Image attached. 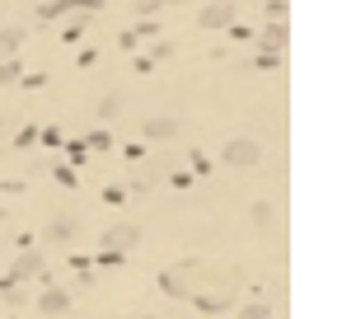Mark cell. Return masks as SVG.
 I'll return each mask as SVG.
<instances>
[{
    "label": "cell",
    "instance_id": "cell-2",
    "mask_svg": "<svg viewBox=\"0 0 356 319\" xmlns=\"http://www.w3.org/2000/svg\"><path fill=\"white\" fill-rule=\"evenodd\" d=\"M263 160V150H258V141H249V137H234V141H225V164H258Z\"/></svg>",
    "mask_w": 356,
    "mask_h": 319
},
{
    "label": "cell",
    "instance_id": "cell-9",
    "mask_svg": "<svg viewBox=\"0 0 356 319\" xmlns=\"http://www.w3.org/2000/svg\"><path fill=\"white\" fill-rule=\"evenodd\" d=\"M286 42V29H267L263 33V47H282Z\"/></svg>",
    "mask_w": 356,
    "mask_h": 319
},
{
    "label": "cell",
    "instance_id": "cell-1",
    "mask_svg": "<svg viewBox=\"0 0 356 319\" xmlns=\"http://www.w3.org/2000/svg\"><path fill=\"white\" fill-rule=\"evenodd\" d=\"M136 244H141V231H136V226H113V231L104 235L108 258H122V254H131Z\"/></svg>",
    "mask_w": 356,
    "mask_h": 319
},
{
    "label": "cell",
    "instance_id": "cell-3",
    "mask_svg": "<svg viewBox=\"0 0 356 319\" xmlns=\"http://www.w3.org/2000/svg\"><path fill=\"white\" fill-rule=\"evenodd\" d=\"M38 310H42V315H66V310H71V291H61V286H47V291L38 296Z\"/></svg>",
    "mask_w": 356,
    "mask_h": 319
},
{
    "label": "cell",
    "instance_id": "cell-10",
    "mask_svg": "<svg viewBox=\"0 0 356 319\" xmlns=\"http://www.w3.org/2000/svg\"><path fill=\"white\" fill-rule=\"evenodd\" d=\"M253 221H258V226H267V221H272V207H267V202H258V207H253Z\"/></svg>",
    "mask_w": 356,
    "mask_h": 319
},
{
    "label": "cell",
    "instance_id": "cell-8",
    "mask_svg": "<svg viewBox=\"0 0 356 319\" xmlns=\"http://www.w3.org/2000/svg\"><path fill=\"white\" fill-rule=\"evenodd\" d=\"M239 319H272V305H267V301H253V305H244V310H239Z\"/></svg>",
    "mask_w": 356,
    "mask_h": 319
},
{
    "label": "cell",
    "instance_id": "cell-6",
    "mask_svg": "<svg viewBox=\"0 0 356 319\" xmlns=\"http://www.w3.org/2000/svg\"><path fill=\"white\" fill-rule=\"evenodd\" d=\"M174 132H178L174 118H150V123H145V137H155V141H169Z\"/></svg>",
    "mask_w": 356,
    "mask_h": 319
},
{
    "label": "cell",
    "instance_id": "cell-5",
    "mask_svg": "<svg viewBox=\"0 0 356 319\" xmlns=\"http://www.w3.org/2000/svg\"><path fill=\"white\" fill-rule=\"evenodd\" d=\"M42 272V254H24V258H15V272H10V286L24 282V277H38Z\"/></svg>",
    "mask_w": 356,
    "mask_h": 319
},
{
    "label": "cell",
    "instance_id": "cell-7",
    "mask_svg": "<svg viewBox=\"0 0 356 319\" xmlns=\"http://www.w3.org/2000/svg\"><path fill=\"white\" fill-rule=\"evenodd\" d=\"M47 240H56V244H66V240H75V221H71V216H61V221H52V226H47Z\"/></svg>",
    "mask_w": 356,
    "mask_h": 319
},
{
    "label": "cell",
    "instance_id": "cell-4",
    "mask_svg": "<svg viewBox=\"0 0 356 319\" xmlns=\"http://www.w3.org/2000/svg\"><path fill=\"white\" fill-rule=\"evenodd\" d=\"M230 15H234L230 0H216V5L202 10V29H220V24H230Z\"/></svg>",
    "mask_w": 356,
    "mask_h": 319
}]
</instances>
